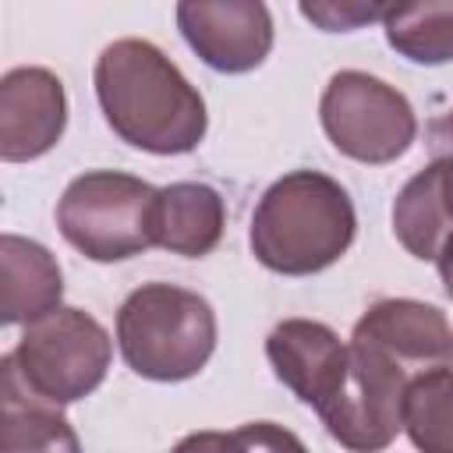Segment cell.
Returning <instances> with one entry per match:
<instances>
[{
	"label": "cell",
	"mask_w": 453,
	"mask_h": 453,
	"mask_svg": "<svg viewBox=\"0 0 453 453\" xmlns=\"http://www.w3.org/2000/svg\"><path fill=\"white\" fill-rule=\"evenodd\" d=\"M435 269H439V280H442L446 294L453 297V234H449L446 244L439 248V255H435Z\"/></svg>",
	"instance_id": "44dd1931"
},
{
	"label": "cell",
	"mask_w": 453,
	"mask_h": 453,
	"mask_svg": "<svg viewBox=\"0 0 453 453\" xmlns=\"http://www.w3.org/2000/svg\"><path fill=\"white\" fill-rule=\"evenodd\" d=\"M81 442L64 414V403L32 389L14 361V354L0 357V449H67L74 453Z\"/></svg>",
	"instance_id": "4fadbf2b"
},
{
	"label": "cell",
	"mask_w": 453,
	"mask_h": 453,
	"mask_svg": "<svg viewBox=\"0 0 453 453\" xmlns=\"http://www.w3.org/2000/svg\"><path fill=\"white\" fill-rule=\"evenodd\" d=\"M226 230V202L212 184L177 180L156 198V244L180 258H205Z\"/></svg>",
	"instance_id": "9a60e30c"
},
{
	"label": "cell",
	"mask_w": 453,
	"mask_h": 453,
	"mask_svg": "<svg viewBox=\"0 0 453 453\" xmlns=\"http://www.w3.org/2000/svg\"><path fill=\"white\" fill-rule=\"evenodd\" d=\"M403 432L425 453H453V365L425 372L407 386Z\"/></svg>",
	"instance_id": "e0dca14e"
},
{
	"label": "cell",
	"mask_w": 453,
	"mask_h": 453,
	"mask_svg": "<svg viewBox=\"0 0 453 453\" xmlns=\"http://www.w3.org/2000/svg\"><path fill=\"white\" fill-rule=\"evenodd\" d=\"M425 142L432 149V156H446L453 152V110H446L442 117H435L425 131Z\"/></svg>",
	"instance_id": "ffe728a7"
},
{
	"label": "cell",
	"mask_w": 453,
	"mask_h": 453,
	"mask_svg": "<svg viewBox=\"0 0 453 453\" xmlns=\"http://www.w3.org/2000/svg\"><path fill=\"white\" fill-rule=\"evenodd\" d=\"M350 340L375 350L411 382L453 365V326L442 308L414 297H382L354 322Z\"/></svg>",
	"instance_id": "9c48e42d"
},
{
	"label": "cell",
	"mask_w": 453,
	"mask_h": 453,
	"mask_svg": "<svg viewBox=\"0 0 453 453\" xmlns=\"http://www.w3.org/2000/svg\"><path fill=\"white\" fill-rule=\"evenodd\" d=\"M177 28L195 57L219 74H248L273 53L265 0H177Z\"/></svg>",
	"instance_id": "ba28073f"
},
{
	"label": "cell",
	"mask_w": 453,
	"mask_h": 453,
	"mask_svg": "<svg viewBox=\"0 0 453 453\" xmlns=\"http://www.w3.org/2000/svg\"><path fill=\"white\" fill-rule=\"evenodd\" d=\"M64 273L53 251L32 237H0V322L28 326L32 319L60 308Z\"/></svg>",
	"instance_id": "5bb4252c"
},
{
	"label": "cell",
	"mask_w": 453,
	"mask_h": 453,
	"mask_svg": "<svg viewBox=\"0 0 453 453\" xmlns=\"http://www.w3.org/2000/svg\"><path fill=\"white\" fill-rule=\"evenodd\" d=\"M347 375L336 396L319 411V421L326 425L329 439H336L343 449L372 453L386 449L403 432V396L411 379L400 375L393 365H386L375 350L347 340Z\"/></svg>",
	"instance_id": "52a82bcc"
},
{
	"label": "cell",
	"mask_w": 453,
	"mask_h": 453,
	"mask_svg": "<svg viewBox=\"0 0 453 453\" xmlns=\"http://www.w3.org/2000/svg\"><path fill=\"white\" fill-rule=\"evenodd\" d=\"M400 7V0H297L301 18L329 35L361 32L368 25H386V18Z\"/></svg>",
	"instance_id": "ac0fdd59"
},
{
	"label": "cell",
	"mask_w": 453,
	"mask_h": 453,
	"mask_svg": "<svg viewBox=\"0 0 453 453\" xmlns=\"http://www.w3.org/2000/svg\"><path fill=\"white\" fill-rule=\"evenodd\" d=\"M265 357L273 365V375L319 414L343 386L350 347L326 322L283 319L265 336Z\"/></svg>",
	"instance_id": "8fae6325"
},
{
	"label": "cell",
	"mask_w": 453,
	"mask_h": 453,
	"mask_svg": "<svg viewBox=\"0 0 453 453\" xmlns=\"http://www.w3.org/2000/svg\"><path fill=\"white\" fill-rule=\"evenodd\" d=\"M67 127V92L50 67H11L0 78V159L46 156Z\"/></svg>",
	"instance_id": "30bf717a"
},
{
	"label": "cell",
	"mask_w": 453,
	"mask_h": 453,
	"mask_svg": "<svg viewBox=\"0 0 453 453\" xmlns=\"http://www.w3.org/2000/svg\"><path fill=\"white\" fill-rule=\"evenodd\" d=\"M393 234L407 255L435 262L439 248L453 234V152L432 156L393 202Z\"/></svg>",
	"instance_id": "7c38bea8"
},
{
	"label": "cell",
	"mask_w": 453,
	"mask_h": 453,
	"mask_svg": "<svg viewBox=\"0 0 453 453\" xmlns=\"http://www.w3.org/2000/svg\"><path fill=\"white\" fill-rule=\"evenodd\" d=\"M386 42L396 57L439 67L453 60V0H400L386 18Z\"/></svg>",
	"instance_id": "2e32d148"
},
{
	"label": "cell",
	"mask_w": 453,
	"mask_h": 453,
	"mask_svg": "<svg viewBox=\"0 0 453 453\" xmlns=\"http://www.w3.org/2000/svg\"><path fill=\"white\" fill-rule=\"evenodd\" d=\"M357 234V212L340 180L319 170H290L273 180L248 226L258 265L280 276H311L336 265Z\"/></svg>",
	"instance_id": "7a4b0ae2"
},
{
	"label": "cell",
	"mask_w": 453,
	"mask_h": 453,
	"mask_svg": "<svg viewBox=\"0 0 453 453\" xmlns=\"http://www.w3.org/2000/svg\"><path fill=\"white\" fill-rule=\"evenodd\" d=\"M117 347L124 365L149 382H184L216 350L212 304L177 283H142L117 311Z\"/></svg>",
	"instance_id": "3957f363"
},
{
	"label": "cell",
	"mask_w": 453,
	"mask_h": 453,
	"mask_svg": "<svg viewBox=\"0 0 453 453\" xmlns=\"http://www.w3.org/2000/svg\"><path fill=\"white\" fill-rule=\"evenodd\" d=\"M159 188L120 170L78 173L60 202L57 226L64 241L92 262H124L156 244Z\"/></svg>",
	"instance_id": "277c9868"
},
{
	"label": "cell",
	"mask_w": 453,
	"mask_h": 453,
	"mask_svg": "<svg viewBox=\"0 0 453 453\" xmlns=\"http://www.w3.org/2000/svg\"><path fill=\"white\" fill-rule=\"evenodd\" d=\"M198 442H241V446H294L301 449V439L287 435V432H276L273 421H258V425H248L244 432L237 435H191L184 439L180 446H198Z\"/></svg>",
	"instance_id": "d6986e66"
},
{
	"label": "cell",
	"mask_w": 453,
	"mask_h": 453,
	"mask_svg": "<svg viewBox=\"0 0 453 453\" xmlns=\"http://www.w3.org/2000/svg\"><path fill=\"white\" fill-rule=\"evenodd\" d=\"M96 99L110 131L152 156L195 152L209 131L202 92L149 39H117L96 57Z\"/></svg>",
	"instance_id": "6da1fadb"
},
{
	"label": "cell",
	"mask_w": 453,
	"mask_h": 453,
	"mask_svg": "<svg viewBox=\"0 0 453 453\" xmlns=\"http://www.w3.org/2000/svg\"><path fill=\"white\" fill-rule=\"evenodd\" d=\"M319 120L333 149L354 163H396L418 138L411 99L368 71H336L319 99Z\"/></svg>",
	"instance_id": "5b68a950"
},
{
	"label": "cell",
	"mask_w": 453,
	"mask_h": 453,
	"mask_svg": "<svg viewBox=\"0 0 453 453\" xmlns=\"http://www.w3.org/2000/svg\"><path fill=\"white\" fill-rule=\"evenodd\" d=\"M11 354L32 389L67 407L103 386L113 361V340L99 319L60 304L32 319Z\"/></svg>",
	"instance_id": "8992f818"
}]
</instances>
